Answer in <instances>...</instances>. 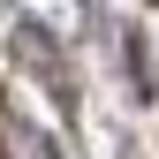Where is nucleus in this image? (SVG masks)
I'll return each mask as SVG.
<instances>
[{
  "instance_id": "1",
  "label": "nucleus",
  "mask_w": 159,
  "mask_h": 159,
  "mask_svg": "<svg viewBox=\"0 0 159 159\" xmlns=\"http://www.w3.org/2000/svg\"><path fill=\"white\" fill-rule=\"evenodd\" d=\"M15 53H23V68H30L46 91H53V106L68 114V106H76V84H68V68H61V46H53L38 23H15Z\"/></svg>"
},
{
  "instance_id": "2",
  "label": "nucleus",
  "mask_w": 159,
  "mask_h": 159,
  "mask_svg": "<svg viewBox=\"0 0 159 159\" xmlns=\"http://www.w3.org/2000/svg\"><path fill=\"white\" fill-rule=\"evenodd\" d=\"M121 53H129V76H136V91L152 98V61H144V38L129 30V38H121Z\"/></svg>"
}]
</instances>
